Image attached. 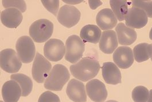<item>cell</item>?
<instances>
[{
    "label": "cell",
    "mask_w": 152,
    "mask_h": 102,
    "mask_svg": "<svg viewBox=\"0 0 152 102\" xmlns=\"http://www.w3.org/2000/svg\"><path fill=\"white\" fill-rule=\"evenodd\" d=\"M100 69V64L97 60L91 57H85L76 64L71 65L70 71L74 77L86 82L96 76Z\"/></svg>",
    "instance_id": "6da1fadb"
},
{
    "label": "cell",
    "mask_w": 152,
    "mask_h": 102,
    "mask_svg": "<svg viewBox=\"0 0 152 102\" xmlns=\"http://www.w3.org/2000/svg\"><path fill=\"white\" fill-rule=\"evenodd\" d=\"M70 78L67 68L61 64L55 65L44 83V87L54 91H61Z\"/></svg>",
    "instance_id": "7a4b0ae2"
},
{
    "label": "cell",
    "mask_w": 152,
    "mask_h": 102,
    "mask_svg": "<svg viewBox=\"0 0 152 102\" xmlns=\"http://www.w3.org/2000/svg\"><path fill=\"white\" fill-rule=\"evenodd\" d=\"M53 32V24L47 19H40L30 26L29 33L35 42L43 43L48 40Z\"/></svg>",
    "instance_id": "3957f363"
},
{
    "label": "cell",
    "mask_w": 152,
    "mask_h": 102,
    "mask_svg": "<svg viewBox=\"0 0 152 102\" xmlns=\"http://www.w3.org/2000/svg\"><path fill=\"white\" fill-rule=\"evenodd\" d=\"M85 50V43L81 38L76 35H71L66 42L65 59L75 64L81 59Z\"/></svg>",
    "instance_id": "277c9868"
},
{
    "label": "cell",
    "mask_w": 152,
    "mask_h": 102,
    "mask_svg": "<svg viewBox=\"0 0 152 102\" xmlns=\"http://www.w3.org/2000/svg\"><path fill=\"white\" fill-rule=\"evenodd\" d=\"M51 68L52 65L49 61L39 52H37L32 69V74L34 80L39 83H44L49 76Z\"/></svg>",
    "instance_id": "5b68a950"
},
{
    "label": "cell",
    "mask_w": 152,
    "mask_h": 102,
    "mask_svg": "<svg viewBox=\"0 0 152 102\" xmlns=\"http://www.w3.org/2000/svg\"><path fill=\"white\" fill-rule=\"evenodd\" d=\"M1 68L9 73H15L19 71L22 62L16 52L12 49H6L1 51Z\"/></svg>",
    "instance_id": "8992f818"
},
{
    "label": "cell",
    "mask_w": 152,
    "mask_h": 102,
    "mask_svg": "<svg viewBox=\"0 0 152 102\" xmlns=\"http://www.w3.org/2000/svg\"><path fill=\"white\" fill-rule=\"evenodd\" d=\"M16 49L21 61L25 64L31 62L36 56V48L32 39L28 36H23L17 40Z\"/></svg>",
    "instance_id": "52a82bcc"
},
{
    "label": "cell",
    "mask_w": 152,
    "mask_h": 102,
    "mask_svg": "<svg viewBox=\"0 0 152 102\" xmlns=\"http://www.w3.org/2000/svg\"><path fill=\"white\" fill-rule=\"evenodd\" d=\"M57 18L61 25L67 28H71L79 21L80 12L76 7L66 5L60 9Z\"/></svg>",
    "instance_id": "ba28073f"
},
{
    "label": "cell",
    "mask_w": 152,
    "mask_h": 102,
    "mask_svg": "<svg viewBox=\"0 0 152 102\" xmlns=\"http://www.w3.org/2000/svg\"><path fill=\"white\" fill-rule=\"evenodd\" d=\"M66 47L64 43L58 39H51L44 46V56L50 61L57 62L64 56Z\"/></svg>",
    "instance_id": "9c48e42d"
},
{
    "label": "cell",
    "mask_w": 152,
    "mask_h": 102,
    "mask_svg": "<svg viewBox=\"0 0 152 102\" xmlns=\"http://www.w3.org/2000/svg\"><path fill=\"white\" fill-rule=\"evenodd\" d=\"M86 91L88 97L94 102H104L107 97L105 85L98 79H93L86 84Z\"/></svg>",
    "instance_id": "30bf717a"
},
{
    "label": "cell",
    "mask_w": 152,
    "mask_h": 102,
    "mask_svg": "<svg viewBox=\"0 0 152 102\" xmlns=\"http://www.w3.org/2000/svg\"><path fill=\"white\" fill-rule=\"evenodd\" d=\"M125 21L127 27L140 29L146 25L148 19L147 15L143 10L132 7L128 10Z\"/></svg>",
    "instance_id": "8fae6325"
},
{
    "label": "cell",
    "mask_w": 152,
    "mask_h": 102,
    "mask_svg": "<svg viewBox=\"0 0 152 102\" xmlns=\"http://www.w3.org/2000/svg\"><path fill=\"white\" fill-rule=\"evenodd\" d=\"M113 60L119 68H130L134 62L133 52L129 47H119L113 54Z\"/></svg>",
    "instance_id": "7c38bea8"
},
{
    "label": "cell",
    "mask_w": 152,
    "mask_h": 102,
    "mask_svg": "<svg viewBox=\"0 0 152 102\" xmlns=\"http://www.w3.org/2000/svg\"><path fill=\"white\" fill-rule=\"evenodd\" d=\"M66 93L69 98L74 102H86L87 95L85 85L76 79H72L68 84Z\"/></svg>",
    "instance_id": "4fadbf2b"
},
{
    "label": "cell",
    "mask_w": 152,
    "mask_h": 102,
    "mask_svg": "<svg viewBox=\"0 0 152 102\" xmlns=\"http://www.w3.org/2000/svg\"><path fill=\"white\" fill-rule=\"evenodd\" d=\"M2 96L5 102H17L22 96L21 88L16 81H8L2 87Z\"/></svg>",
    "instance_id": "5bb4252c"
},
{
    "label": "cell",
    "mask_w": 152,
    "mask_h": 102,
    "mask_svg": "<svg viewBox=\"0 0 152 102\" xmlns=\"http://www.w3.org/2000/svg\"><path fill=\"white\" fill-rule=\"evenodd\" d=\"M102 76L104 81L109 84L116 85L121 83V73L117 66L113 62H107L103 64Z\"/></svg>",
    "instance_id": "9a60e30c"
},
{
    "label": "cell",
    "mask_w": 152,
    "mask_h": 102,
    "mask_svg": "<svg viewBox=\"0 0 152 102\" xmlns=\"http://www.w3.org/2000/svg\"><path fill=\"white\" fill-rule=\"evenodd\" d=\"M23 18L21 11L13 8L7 9L1 14L2 23L9 28H16L21 23Z\"/></svg>",
    "instance_id": "2e32d148"
},
{
    "label": "cell",
    "mask_w": 152,
    "mask_h": 102,
    "mask_svg": "<svg viewBox=\"0 0 152 102\" xmlns=\"http://www.w3.org/2000/svg\"><path fill=\"white\" fill-rule=\"evenodd\" d=\"M97 25L102 30H111L117 24V18L113 10L109 8H104L100 10L96 17Z\"/></svg>",
    "instance_id": "e0dca14e"
},
{
    "label": "cell",
    "mask_w": 152,
    "mask_h": 102,
    "mask_svg": "<svg viewBox=\"0 0 152 102\" xmlns=\"http://www.w3.org/2000/svg\"><path fill=\"white\" fill-rule=\"evenodd\" d=\"M117 34L113 30L104 31L102 34L99 42V49L105 54H111L118 47Z\"/></svg>",
    "instance_id": "ac0fdd59"
},
{
    "label": "cell",
    "mask_w": 152,
    "mask_h": 102,
    "mask_svg": "<svg viewBox=\"0 0 152 102\" xmlns=\"http://www.w3.org/2000/svg\"><path fill=\"white\" fill-rule=\"evenodd\" d=\"M118 42L121 45L132 44L137 39V35L135 30L127 27L124 23H119L115 28Z\"/></svg>",
    "instance_id": "d6986e66"
},
{
    "label": "cell",
    "mask_w": 152,
    "mask_h": 102,
    "mask_svg": "<svg viewBox=\"0 0 152 102\" xmlns=\"http://www.w3.org/2000/svg\"><path fill=\"white\" fill-rule=\"evenodd\" d=\"M102 34L101 29L97 26L88 24L82 28L80 36L85 42L96 44L101 39Z\"/></svg>",
    "instance_id": "ffe728a7"
},
{
    "label": "cell",
    "mask_w": 152,
    "mask_h": 102,
    "mask_svg": "<svg viewBox=\"0 0 152 102\" xmlns=\"http://www.w3.org/2000/svg\"><path fill=\"white\" fill-rule=\"evenodd\" d=\"M10 78L16 81L20 85L22 89V96L26 97L31 93L33 83L29 77L22 73H17L12 75Z\"/></svg>",
    "instance_id": "44dd1931"
},
{
    "label": "cell",
    "mask_w": 152,
    "mask_h": 102,
    "mask_svg": "<svg viewBox=\"0 0 152 102\" xmlns=\"http://www.w3.org/2000/svg\"><path fill=\"white\" fill-rule=\"evenodd\" d=\"M110 4L112 10L119 21L125 20L128 12V4L127 1H110Z\"/></svg>",
    "instance_id": "7402d4cb"
},
{
    "label": "cell",
    "mask_w": 152,
    "mask_h": 102,
    "mask_svg": "<svg viewBox=\"0 0 152 102\" xmlns=\"http://www.w3.org/2000/svg\"><path fill=\"white\" fill-rule=\"evenodd\" d=\"M149 44L142 43L136 45L134 50V57L137 62H142L149 60Z\"/></svg>",
    "instance_id": "603a6c76"
},
{
    "label": "cell",
    "mask_w": 152,
    "mask_h": 102,
    "mask_svg": "<svg viewBox=\"0 0 152 102\" xmlns=\"http://www.w3.org/2000/svg\"><path fill=\"white\" fill-rule=\"evenodd\" d=\"M149 96V92L144 86H137L133 90L132 99L134 102H147Z\"/></svg>",
    "instance_id": "cb8c5ba5"
},
{
    "label": "cell",
    "mask_w": 152,
    "mask_h": 102,
    "mask_svg": "<svg viewBox=\"0 0 152 102\" xmlns=\"http://www.w3.org/2000/svg\"><path fill=\"white\" fill-rule=\"evenodd\" d=\"M133 7L143 10L148 17H152V1H133Z\"/></svg>",
    "instance_id": "d4e9b609"
},
{
    "label": "cell",
    "mask_w": 152,
    "mask_h": 102,
    "mask_svg": "<svg viewBox=\"0 0 152 102\" xmlns=\"http://www.w3.org/2000/svg\"><path fill=\"white\" fill-rule=\"evenodd\" d=\"M3 7L5 8H17L21 12H26V5L24 1H2Z\"/></svg>",
    "instance_id": "484cf974"
},
{
    "label": "cell",
    "mask_w": 152,
    "mask_h": 102,
    "mask_svg": "<svg viewBox=\"0 0 152 102\" xmlns=\"http://www.w3.org/2000/svg\"><path fill=\"white\" fill-rule=\"evenodd\" d=\"M42 3L54 16L57 15L59 8V1H42Z\"/></svg>",
    "instance_id": "4316f807"
},
{
    "label": "cell",
    "mask_w": 152,
    "mask_h": 102,
    "mask_svg": "<svg viewBox=\"0 0 152 102\" xmlns=\"http://www.w3.org/2000/svg\"><path fill=\"white\" fill-rule=\"evenodd\" d=\"M38 102H60V100L56 94L51 91H46L40 95Z\"/></svg>",
    "instance_id": "83f0119b"
},
{
    "label": "cell",
    "mask_w": 152,
    "mask_h": 102,
    "mask_svg": "<svg viewBox=\"0 0 152 102\" xmlns=\"http://www.w3.org/2000/svg\"><path fill=\"white\" fill-rule=\"evenodd\" d=\"M88 3L90 8L93 9H95L102 4V2L99 1H89Z\"/></svg>",
    "instance_id": "f1b7e54d"
},
{
    "label": "cell",
    "mask_w": 152,
    "mask_h": 102,
    "mask_svg": "<svg viewBox=\"0 0 152 102\" xmlns=\"http://www.w3.org/2000/svg\"><path fill=\"white\" fill-rule=\"evenodd\" d=\"M63 2H66L68 4H76L77 3L81 2L82 1H63Z\"/></svg>",
    "instance_id": "f546056e"
},
{
    "label": "cell",
    "mask_w": 152,
    "mask_h": 102,
    "mask_svg": "<svg viewBox=\"0 0 152 102\" xmlns=\"http://www.w3.org/2000/svg\"><path fill=\"white\" fill-rule=\"evenodd\" d=\"M149 55H150V58H151L152 61V43L149 44Z\"/></svg>",
    "instance_id": "4dcf8cb0"
},
{
    "label": "cell",
    "mask_w": 152,
    "mask_h": 102,
    "mask_svg": "<svg viewBox=\"0 0 152 102\" xmlns=\"http://www.w3.org/2000/svg\"><path fill=\"white\" fill-rule=\"evenodd\" d=\"M147 102H152V89H151L149 92V96Z\"/></svg>",
    "instance_id": "1f68e13d"
},
{
    "label": "cell",
    "mask_w": 152,
    "mask_h": 102,
    "mask_svg": "<svg viewBox=\"0 0 152 102\" xmlns=\"http://www.w3.org/2000/svg\"><path fill=\"white\" fill-rule=\"evenodd\" d=\"M149 38L151 40H152V28H151V31H150V33H149Z\"/></svg>",
    "instance_id": "d6a6232c"
},
{
    "label": "cell",
    "mask_w": 152,
    "mask_h": 102,
    "mask_svg": "<svg viewBox=\"0 0 152 102\" xmlns=\"http://www.w3.org/2000/svg\"><path fill=\"white\" fill-rule=\"evenodd\" d=\"M117 102V101H113V100H110V101H107V102Z\"/></svg>",
    "instance_id": "836d02e7"
},
{
    "label": "cell",
    "mask_w": 152,
    "mask_h": 102,
    "mask_svg": "<svg viewBox=\"0 0 152 102\" xmlns=\"http://www.w3.org/2000/svg\"><path fill=\"white\" fill-rule=\"evenodd\" d=\"M3 102V101H1V102Z\"/></svg>",
    "instance_id": "e575fe53"
}]
</instances>
